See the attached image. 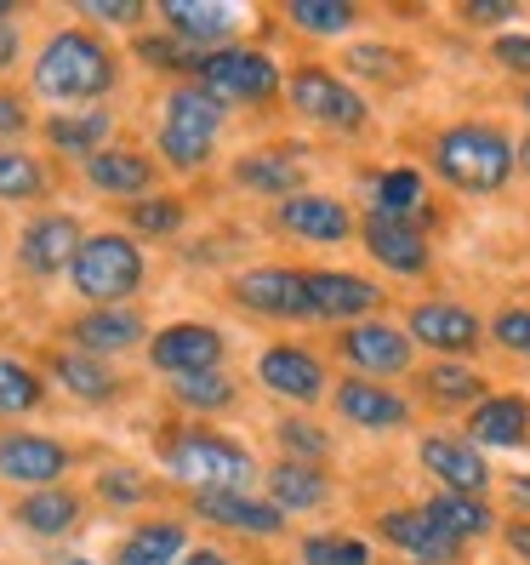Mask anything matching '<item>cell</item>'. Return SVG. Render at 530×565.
Returning a JSON list of instances; mask_svg holds the SVG:
<instances>
[{
	"mask_svg": "<svg viewBox=\"0 0 530 565\" xmlns=\"http://www.w3.org/2000/svg\"><path fill=\"white\" fill-rule=\"evenodd\" d=\"M115 86V52L91 29H57L35 57V92L63 109H91Z\"/></svg>",
	"mask_w": 530,
	"mask_h": 565,
	"instance_id": "cell-1",
	"label": "cell"
},
{
	"mask_svg": "<svg viewBox=\"0 0 530 565\" xmlns=\"http://www.w3.org/2000/svg\"><path fill=\"white\" fill-rule=\"evenodd\" d=\"M143 63H160V70H201L206 52H183V41H138Z\"/></svg>",
	"mask_w": 530,
	"mask_h": 565,
	"instance_id": "cell-44",
	"label": "cell"
},
{
	"mask_svg": "<svg viewBox=\"0 0 530 565\" xmlns=\"http://www.w3.org/2000/svg\"><path fill=\"white\" fill-rule=\"evenodd\" d=\"M194 514L223 531H246V537H274L285 525V514L274 503H257L251 491H194Z\"/></svg>",
	"mask_w": 530,
	"mask_h": 565,
	"instance_id": "cell-13",
	"label": "cell"
},
{
	"mask_svg": "<svg viewBox=\"0 0 530 565\" xmlns=\"http://www.w3.org/2000/svg\"><path fill=\"white\" fill-rule=\"evenodd\" d=\"M57 383L80 394V401H109V394L120 388V377L109 372V360H97V354H57Z\"/></svg>",
	"mask_w": 530,
	"mask_h": 565,
	"instance_id": "cell-31",
	"label": "cell"
},
{
	"mask_svg": "<svg viewBox=\"0 0 530 565\" xmlns=\"http://www.w3.org/2000/svg\"><path fill=\"white\" fill-rule=\"evenodd\" d=\"M223 131V104L206 86H177L165 97V120H160V154L194 172V166L212 160V143Z\"/></svg>",
	"mask_w": 530,
	"mask_h": 565,
	"instance_id": "cell-4",
	"label": "cell"
},
{
	"mask_svg": "<svg viewBox=\"0 0 530 565\" xmlns=\"http://www.w3.org/2000/svg\"><path fill=\"white\" fill-rule=\"evenodd\" d=\"M235 183L240 189H257V194H285L303 189V172H296V154H246L235 166Z\"/></svg>",
	"mask_w": 530,
	"mask_h": 565,
	"instance_id": "cell-30",
	"label": "cell"
},
{
	"mask_svg": "<svg viewBox=\"0 0 530 565\" xmlns=\"http://www.w3.org/2000/svg\"><path fill=\"white\" fill-rule=\"evenodd\" d=\"M343 354L359 365V372L388 377V372H411V331L388 326V320H371V326H348L343 331Z\"/></svg>",
	"mask_w": 530,
	"mask_h": 565,
	"instance_id": "cell-12",
	"label": "cell"
},
{
	"mask_svg": "<svg viewBox=\"0 0 530 565\" xmlns=\"http://www.w3.org/2000/svg\"><path fill=\"white\" fill-rule=\"evenodd\" d=\"M160 462H165V475L194 486V491H246V480H251V457L235 440L212 435V428H183V435H172Z\"/></svg>",
	"mask_w": 530,
	"mask_h": 565,
	"instance_id": "cell-3",
	"label": "cell"
},
{
	"mask_svg": "<svg viewBox=\"0 0 530 565\" xmlns=\"http://www.w3.org/2000/svg\"><path fill=\"white\" fill-rule=\"evenodd\" d=\"M41 406V372H29L23 360L0 354V412L18 417V412H35Z\"/></svg>",
	"mask_w": 530,
	"mask_h": 565,
	"instance_id": "cell-35",
	"label": "cell"
},
{
	"mask_svg": "<svg viewBox=\"0 0 530 565\" xmlns=\"http://www.w3.org/2000/svg\"><path fill=\"white\" fill-rule=\"evenodd\" d=\"M69 338L80 343V354H120V349H131V343H143V320L131 315V309H91V315H80L75 326H69Z\"/></svg>",
	"mask_w": 530,
	"mask_h": 565,
	"instance_id": "cell-23",
	"label": "cell"
},
{
	"mask_svg": "<svg viewBox=\"0 0 530 565\" xmlns=\"http://www.w3.org/2000/svg\"><path fill=\"white\" fill-rule=\"evenodd\" d=\"M422 469L440 480V491H462V497H479L485 480H490V462L474 446L445 440V435H428L422 440Z\"/></svg>",
	"mask_w": 530,
	"mask_h": 565,
	"instance_id": "cell-18",
	"label": "cell"
},
{
	"mask_svg": "<svg viewBox=\"0 0 530 565\" xmlns=\"http://www.w3.org/2000/svg\"><path fill=\"white\" fill-rule=\"evenodd\" d=\"M235 303H246L257 315H280V320H314L303 269H246L235 280Z\"/></svg>",
	"mask_w": 530,
	"mask_h": 565,
	"instance_id": "cell-9",
	"label": "cell"
},
{
	"mask_svg": "<svg viewBox=\"0 0 530 565\" xmlns=\"http://www.w3.org/2000/svg\"><path fill=\"white\" fill-rule=\"evenodd\" d=\"M18 52H23V41H18V23H12V18H0V70H12Z\"/></svg>",
	"mask_w": 530,
	"mask_h": 565,
	"instance_id": "cell-50",
	"label": "cell"
},
{
	"mask_svg": "<svg viewBox=\"0 0 530 565\" xmlns=\"http://www.w3.org/2000/svg\"><path fill=\"white\" fill-rule=\"evenodd\" d=\"M366 246H371V257L382 263V269H393V275H422L428 269V235H422L411 217L371 212L366 217Z\"/></svg>",
	"mask_w": 530,
	"mask_h": 565,
	"instance_id": "cell-15",
	"label": "cell"
},
{
	"mask_svg": "<svg viewBox=\"0 0 530 565\" xmlns=\"http://www.w3.org/2000/svg\"><path fill=\"white\" fill-rule=\"evenodd\" d=\"M280 228L296 241H320V246H337L354 235V217L343 201H331V194H291L280 201Z\"/></svg>",
	"mask_w": 530,
	"mask_h": 565,
	"instance_id": "cell-14",
	"label": "cell"
},
{
	"mask_svg": "<svg viewBox=\"0 0 530 565\" xmlns=\"http://www.w3.org/2000/svg\"><path fill=\"white\" fill-rule=\"evenodd\" d=\"M149 360L160 365V372H172V377L217 372V360H223V331H217V326H201V320H177V326H165L160 338L149 343Z\"/></svg>",
	"mask_w": 530,
	"mask_h": 565,
	"instance_id": "cell-8",
	"label": "cell"
},
{
	"mask_svg": "<svg viewBox=\"0 0 530 565\" xmlns=\"http://www.w3.org/2000/svg\"><path fill=\"white\" fill-rule=\"evenodd\" d=\"M69 275H75V291L91 297L97 309H120V297L143 286V252L126 235H86Z\"/></svg>",
	"mask_w": 530,
	"mask_h": 565,
	"instance_id": "cell-5",
	"label": "cell"
},
{
	"mask_svg": "<svg viewBox=\"0 0 530 565\" xmlns=\"http://www.w3.org/2000/svg\"><path fill=\"white\" fill-rule=\"evenodd\" d=\"M183 565H228V559H223L217 548H188V554H183Z\"/></svg>",
	"mask_w": 530,
	"mask_h": 565,
	"instance_id": "cell-51",
	"label": "cell"
},
{
	"mask_svg": "<svg viewBox=\"0 0 530 565\" xmlns=\"http://www.w3.org/2000/svg\"><path fill=\"white\" fill-rule=\"evenodd\" d=\"M524 166H530V143H524Z\"/></svg>",
	"mask_w": 530,
	"mask_h": 565,
	"instance_id": "cell-56",
	"label": "cell"
},
{
	"mask_svg": "<svg viewBox=\"0 0 530 565\" xmlns=\"http://www.w3.org/2000/svg\"><path fill=\"white\" fill-rule=\"evenodd\" d=\"M303 565H377V554L359 537H309Z\"/></svg>",
	"mask_w": 530,
	"mask_h": 565,
	"instance_id": "cell-39",
	"label": "cell"
},
{
	"mask_svg": "<svg viewBox=\"0 0 530 565\" xmlns=\"http://www.w3.org/2000/svg\"><path fill=\"white\" fill-rule=\"evenodd\" d=\"M291 104L309 120H325V126H348V131L366 126V97L348 81H337L331 70H296L291 75Z\"/></svg>",
	"mask_w": 530,
	"mask_h": 565,
	"instance_id": "cell-7",
	"label": "cell"
},
{
	"mask_svg": "<svg viewBox=\"0 0 530 565\" xmlns=\"http://www.w3.org/2000/svg\"><path fill=\"white\" fill-rule=\"evenodd\" d=\"M172 394L188 406V412H223L235 401V383L223 372H188V377H172Z\"/></svg>",
	"mask_w": 530,
	"mask_h": 565,
	"instance_id": "cell-36",
	"label": "cell"
},
{
	"mask_svg": "<svg viewBox=\"0 0 530 565\" xmlns=\"http://www.w3.org/2000/svg\"><path fill=\"white\" fill-rule=\"evenodd\" d=\"M309 280V309L314 320H348V315H371L382 303V291L359 275H337V269H303Z\"/></svg>",
	"mask_w": 530,
	"mask_h": 565,
	"instance_id": "cell-16",
	"label": "cell"
},
{
	"mask_svg": "<svg viewBox=\"0 0 530 565\" xmlns=\"http://www.w3.org/2000/svg\"><path fill=\"white\" fill-rule=\"evenodd\" d=\"M194 86H206L217 104H269L280 92V70L262 52H246V46H223V52H206L201 70H194Z\"/></svg>",
	"mask_w": 530,
	"mask_h": 565,
	"instance_id": "cell-6",
	"label": "cell"
},
{
	"mask_svg": "<svg viewBox=\"0 0 530 565\" xmlns=\"http://www.w3.org/2000/svg\"><path fill=\"white\" fill-rule=\"evenodd\" d=\"M508 491H513V503H524V509H530V480H524V475H519Z\"/></svg>",
	"mask_w": 530,
	"mask_h": 565,
	"instance_id": "cell-53",
	"label": "cell"
},
{
	"mask_svg": "<svg viewBox=\"0 0 530 565\" xmlns=\"http://www.w3.org/2000/svg\"><path fill=\"white\" fill-rule=\"evenodd\" d=\"M530 435V406L519 394H485L474 406V440L479 446H519Z\"/></svg>",
	"mask_w": 530,
	"mask_h": 565,
	"instance_id": "cell-26",
	"label": "cell"
},
{
	"mask_svg": "<svg viewBox=\"0 0 530 565\" xmlns=\"http://www.w3.org/2000/svg\"><path fill=\"white\" fill-rule=\"evenodd\" d=\"M97 491H104L109 503H143L149 480H143L138 469H104V475H97Z\"/></svg>",
	"mask_w": 530,
	"mask_h": 565,
	"instance_id": "cell-42",
	"label": "cell"
},
{
	"mask_svg": "<svg viewBox=\"0 0 530 565\" xmlns=\"http://www.w3.org/2000/svg\"><path fill=\"white\" fill-rule=\"evenodd\" d=\"M382 52H388V46H359L354 63H359V70H371V75H382V81L405 75V63H400V57H382Z\"/></svg>",
	"mask_w": 530,
	"mask_h": 565,
	"instance_id": "cell-46",
	"label": "cell"
},
{
	"mask_svg": "<svg viewBox=\"0 0 530 565\" xmlns=\"http://www.w3.org/2000/svg\"><path fill=\"white\" fill-rule=\"evenodd\" d=\"M0 18H12V0H0Z\"/></svg>",
	"mask_w": 530,
	"mask_h": 565,
	"instance_id": "cell-54",
	"label": "cell"
},
{
	"mask_svg": "<svg viewBox=\"0 0 530 565\" xmlns=\"http://www.w3.org/2000/svg\"><path fill=\"white\" fill-rule=\"evenodd\" d=\"M160 12L194 46H212V41H223L228 29H235V12H228V7H206V0H165Z\"/></svg>",
	"mask_w": 530,
	"mask_h": 565,
	"instance_id": "cell-28",
	"label": "cell"
},
{
	"mask_svg": "<svg viewBox=\"0 0 530 565\" xmlns=\"http://www.w3.org/2000/svg\"><path fill=\"white\" fill-rule=\"evenodd\" d=\"M131 228H143V235H177V228H183V206L160 201V194H154V201H138V206H131Z\"/></svg>",
	"mask_w": 530,
	"mask_h": 565,
	"instance_id": "cell-41",
	"label": "cell"
},
{
	"mask_svg": "<svg viewBox=\"0 0 530 565\" xmlns=\"http://www.w3.org/2000/svg\"><path fill=\"white\" fill-rule=\"evenodd\" d=\"M405 326H411V343H428L440 354H462L479 343V315L462 303H417Z\"/></svg>",
	"mask_w": 530,
	"mask_h": 565,
	"instance_id": "cell-19",
	"label": "cell"
},
{
	"mask_svg": "<svg viewBox=\"0 0 530 565\" xmlns=\"http://www.w3.org/2000/svg\"><path fill=\"white\" fill-rule=\"evenodd\" d=\"M508 543H513V554H524V559H530V520L508 531Z\"/></svg>",
	"mask_w": 530,
	"mask_h": 565,
	"instance_id": "cell-52",
	"label": "cell"
},
{
	"mask_svg": "<svg viewBox=\"0 0 530 565\" xmlns=\"http://www.w3.org/2000/svg\"><path fill=\"white\" fill-rule=\"evenodd\" d=\"M86 183L97 194H126V201H149L154 189V160H143L138 149H97L86 160Z\"/></svg>",
	"mask_w": 530,
	"mask_h": 565,
	"instance_id": "cell-20",
	"label": "cell"
},
{
	"mask_svg": "<svg viewBox=\"0 0 530 565\" xmlns=\"http://www.w3.org/2000/svg\"><path fill=\"white\" fill-rule=\"evenodd\" d=\"M80 12L91 18V23H138L143 18V7H138V0H80Z\"/></svg>",
	"mask_w": 530,
	"mask_h": 565,
	"instance_id": "cell-45",
	"label": "cell"
},
{
	"mask_svg": "<svg viewBox=\"0 0 530 565\" xmlns=\"http://www.w3.org/2000/svg\"><path fill=\"white\" fill-rule=\"evenodd\" d=\"M69 446H57L46 435H7L0 440V480H18L29 491H46L69 475Z\"/></svg>",
	"mask_w": 530,
	"mask_h": 565,
	"instance_id": "cell-10",
	"label": "cell"
},
{
	"mask_svg": "<svg viewBox=\"0 0 530 565\" xmlns=\"http://www.w3.org/2000/svg\"><path fill=\"white\" fill-rule=\"evenodd\" d=\"M18 520H23L29 531H41V537H63V531L80 520V497H75V491H57V486L29 491L23 503H18Z\"/></svg>",
	"mask_w": 530,
	"mask_h": 565,
	"instance_id": "cell-29",
	"label": "cell"
},
{
	"mask_svg": "<svg viewBox=\"0 0 530 565\" xmlns=\"http://www.w3.org/2000/svg\"><path fill=\"white\" fill-rule=\"evenodd\" d=\"M280 446L291 451V462H314V469L331 457L325 428H314V423H303V417H285V423H280Z\"/></svg>",
	"mask_w": 530,
	"mask_h": 565,
	"instance_id": "cell-40",
	"label": "cell"
},
{
	"mask_svg": "<svg viewBox=\"0 0 530 565\" xmlns=\"http://www.w3.org/2000/svg\"><path fill=\"white\" fill-rule=\"evenodd\" d=\"M428 394L434 401H445V406H456V401H479V372H468V365H456V360H440V365H428Z\"/></svg>",
	"mask_w": 530,
	"mask_h": 565,
	"instance_id": "cell-38",
	"label": "cell"
},
{
	"mask_svg": "<svg viewBox=\"0 0 530 565\" xmlns=\"http://www.w3.org/2000/svg\"><path fill=\"white\" fill-rule=\"evenodd\" d=\"M524 109H530V97H524Z\"/></svg>",
	"mask_w": 530,
	"mask_h": 565,
	"instance_id": "cell-57",
	"label": "cell"
},
{
	"mask_svg": "<svg viewBox=\"0 0 530 565\" xmlns=\"http://www.w3.org/2000/svg\"><path fill=\"white\" fill-rule=\"evenodd\" d=\"M434 166L462 194H496L513 172V143L496 126H451L434 143Z\"/></svg>",
	"mask_w": 530,
	"mask_h": 565,
	"instance_id": "cell-2",
	"label": "cell"
},
{
	"mask_svg": "<svg viewBox=\"0 0 530 565\" xmlns=\"http://www.w3.org/2000/svg\"><path fill=\"white\" fill-rule=\"evenodd\" d=\"M291 23L309 35H343L354 29V7L348 0H291Z\"/></svg>",
	"mask_w": 530,
	"mask_h": 565,
	"instance_id": "cell-37",
	"label": "cell"
},
{
	"mask_svg": "<svg viewBox=\"0 0 530 565\" xmlns=\"http://www.w3.org/2000/svg\"><path fill=\"white\" fill-rule=\"evenodd\" d=\"M496 57H502L508 70L530 75V35H502V41H496Z\"/></svg>",
	"mask_w": 530,
	"mask_h": 565,
	"instance_id": "cell-48",
	"label": "cell"
},
{
	"mask_svg": "<svg viewBox=\"0 0 530 565\" xmlns=\"http://www.w3.org/2000/svg\"><path fill=\"white\" fill-rule=\"evenodd\" d=\"M109 131H115V120L104 115V109H75V115H52L46 120V138H52V149L57 154H97V143H109Z\"/></svg>",
	"mask_w": 530,
	"mask_h": 565,
	"instance_id": "cell-27",
	"label": "cell"
},
{
	"mask_svg": "<svg viewBox=\"0 0 530 565\" xmlns=\"http://www.w3.org/2000/svg\"><path fill=\"white\" fill-rule=\"evenodd\" d=\"M468 18L474 23H502V18H513V0H474Z\"/></svg>",
	"mask_w": 530,
	"mask_h": 565,
	"instance_id": "cell-49",
	"label": "cell"
},
{
	"mask_svg": "<svg viewBox=\"0 0 530 565\" xmlns=\"http://www.w3.org/2000/svg\"><path fill=\"white\" fill-rule=\"evenodd\" d=\"M29 126V109L18 92H0V138H18V131Z\"/></svg>",
	"mask_w": 530,
	"mask_h": 565,
	"instance_id": "cell-47",
	"label": "cell"
},
{
	"mask_svg": "<svg viewBox=\"0 0 530 565\" xmlns=\"http://www.w3.org/2000/svg\"><path fill=\"white\" fill-rule=\"evenodd\" d=\"M382 537L393 548L417 554V565H451L456 559V537L428 520V509H400V514H382Z\"/></svg>",
	"mask_w": 530,
	"mask_h": 565,
	"instance_id": "cell-21",
	"label": "cell"
},
{
	"mask_svg": "<svg viewBox=\"0 0 530 565\" xmlns=\"http://www.w3.org/2000/svg\"><path fill=\"white\" fill-rule=\"evenodd\" d=\"M63 565H86V559H63Z\"/></svg>",
	"mask_w": 530,
	"mask_h": 565,
	"instance_id": "cell-55",
	"label": "cell"
},
{
	"mask_svg": "<svg viewBox=\"0 0 530 565\" xmlns=\"http://www.w3.org/2000/svg\"><path fill=\"white\" fill-rule=\"evenodd\" d=\"M183 554H188V531L177 520H149L120 543L115 565H183Z\"/></svg>",
	"mask_w": 530,
	"mask_h": 565,
	"instance_id": "cell-25",
	"label": "cell"
},
{
	"mask_svg": "<svg viewBox=\"0 0 530 565\" xmlns=\"http://www.w3.org/2000/svg\"><path fill=\"white\" fill-rule=\"evenodd\" d=\"M428 520H434L445 537H479V531H490V509L479 503V497H462V491H440L434 503H428Z\"/></svg>",
	"mask_w": 530,
	"mask_h": 565,
	"instance_id": "cell-32",
	"label": "cell"
},
{
	"mask_svg": "<svg viewBox=\"0 0 530 565\" xmlns=\"http://www.w3.org/2000/svg\"><path fill=\"white\" fill-rule=\"evenodd\" d=\"M80 223L75 217H63V212H46L23 228V241H18V257H23V269L29 275H63V269H75V257H80Z\"/></svg>",
	"mask_w": 530,
	"mask_h": 565,
	"instance_id": "cell-11",
	"label": "cell"
},
{
	"mask_svg": "<svg viewBox=\"0 0 530 565\" xmlns=\"http://www.w3.org/2000/svg\"><path fill=\"white\" fill-rule=\"evenodd\" d=\"M325 497H331V480L325 469H314V462H274L269 469V503L280 514H296V509H325Z\"/></svg>",
	"mask_w": 530,
	"mask_h": 565,
	"instance_id": "cell-24",
	"label": "cell"
},
{
	"mask_svg": "<svg viewBox=\"0 0 530 565\" xmlns=\"http://www.w3.org/2000/svg\"><path fill=\"white\" fill-rule=\"evenodd\" d=\"M337 412H343L348 423H359V428H400V423L411 417V406L400 401V394L382 388V383H371V377H348V383L337 388Z\"/></svg>",
	"mask_w": 530,
	"mask_h": 565,
	"instance_id": "cell-22",
	"label": "cell"
},
{
	"mask_svg": "<svg viewBox=\"0 0 530 565\" xmlns=\"http://www.w3.org/2000/svg\"><path fill=\"white\" fill-rule=\"evenodd\" d=\"M371 201L382 217H411L422 206V178L411 172V166H400V172H377L371 178Z\"/></svg>",
	"mask_w": 530,
	"mask_h": 565,
	"instance_id": "cell-34",
	"label": "cell"
},
{
	"mask_svg": "<svg viewBox=\"0 0 530 565\" xmlns=\"http://www.w3.org/2000/svg\"><path fill=\"white\" fill-rule=\"evenodd\" d=\"M46 194V166L23 149H0V201H35Z\"/></svg>",
	"mask_w": 530,
	"mask_h": 565,
	"instance_id": "cell-33",
	"label": "cell"
},
{
	"mask_svg": "<svg viewBox=\"0 0 530 565\" xmlns=\"http://www.w3.org/2000/svg\"><path fill=\"white\" fill-rule=\"evenodd\" d=\"M257 377H262V388L285 394V401H320L325 365H320L309 349H296V343H274L269 354L257 360Z\"/></svg>",
	"mask_w": 530,
	"mask_h": 565,
	"instance_id": "cell-17",
	"label": "cell"
},
{
	"mask_svg": "<svg viewBox=\"0 0 530 565\" xmlns=\"http://www.w3.org/2000/svg\"><path fill=\"white\" fill-rule=\"evenodd\" d=\"M490 338L513 354H530V309H502L490 320Z\"/></svg>",
	"mask_w": 530,
	"mask_h": 565,
	"instance_id": "cell-43",
	"label": "cell"
}]
</instances>
